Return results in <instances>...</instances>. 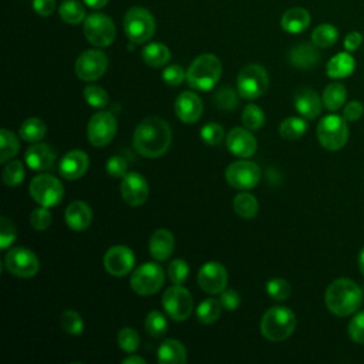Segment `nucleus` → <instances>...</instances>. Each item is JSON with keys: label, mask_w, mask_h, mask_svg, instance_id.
<instances>
[{"label": "nucleus", "mask_w": 364, "mask_h": 364, "mask_svg": "<svg viewBox=\"0 0 364 364\" xmlns=\"http://www.w3.org/2000/svg\"><path fill=\"white\" fill-rule=\"evenodd\" d=\"M172 131L166 121L159 117H148L142 119L132 136L134 149L145 158L162 156L171 146Z\"/></svg>", "instance_id": "obj_1"}, {"label": "nucleus", "mask_w": 364, "mask_h": 364, "mask_svg": "<svg viewBox=\"0 0 364 364\" xmlns=\"http://www.w3.org/2000/svg\"><path fill=\"white\" fill-rule=\"evenodd\" d=\"M324 301L333 314L346 317L358 310L363 301V291L355 282L341 277L328 284Z\"/></svg>", "instance_id": "obj_2"}, {"label": "nucleus", "mask_w": 364, "mask_h": 364, "mask_svg": "<svg viewBox=\"0 0 364 364\" xmlns=\"http://www.w3.org/2000/svg\"><path fill=\"white\" fill-rule=\"evenodd\" d=\"M222 74L220 60L209 53L198 55L186 71V82L196 91H209Z\"/></svg>", "instance_id": "obj_3"}, {"label": "nucleus", "mask_w": 364, "mask_h": 364, "mask_svg": "<svg viewBox=\"0 0 364 364\" xmlns=\"http://www.w3.org/2000/svg\"><path fill=\"white\" fill-rule=\"evenodd\" d=\"M296 324V314L289 307L273 306L260 320V333L269 341H283L291 336Z\"/></svg>", "instance_id": "obj_4"}, {"label": "nucleus", "mask_w": 364, "mask_h": 364, "mask_svg": "<svg viewBox=\"0 0 364 364\" xmlns=\"http://www.w3.org/2000/svg\"><path fill=\"white\" fill-rule=\"evenodd\" d=\"M124 31L131 43L144 44L155 33V18L146 9L134 6L124 16Z\"/></svg>", "instance_id": "obj_5"}, {"label": "nucleus", "mask_w": 364, "mask_h": 364, "mask_svg": "<svg viewBox=\"0 0 364 364\" xmlns=\"http://www.w3.org/2000/svg\"><path fill=\"white\" fill-rule=\"evenodd\" d=\"M317 138L321 146L328 151L341 149L348 139L346 118L336 114L323 117L317 125Z\"/></svg>", "instance_id": "obj_6"}, {"label": "nucleus", "mask_w": 364, "mask_h": 364, "mask_svg": "<svg viewBox=\"0 0 364 364\" xmlns=\"http://www.w3.org/2000/svg\"><path fill=\"white\" fill-rule=\"evenodd\" d=\"M237 94L245 100L262 97L269 87V75L264 67L259 64L245 65L237 75Z\"/></svg>", "instance_id": "obj_7"}, {"label": "nucleus", "mask_w": 364, "mask_h": 364, "mask_svg": "<svg viewBox=\"0 0 364 364\" xmlns=\"http://www.w3.org/2000/svg\"><path fill=\"white\" fill-rule=\"evenodd\" d=\"M30 196L41 206L51 208L58 205L64 196L63 183L50 173L36 175L28 186Z\"/></svg>", "instance_id": "obj_8"}, {"label": "nucleus", "mask_w": 364, "mask_h": 364, "mask_svg": "<svg viewBox=\"0 0 364 364\" xmlns=\"http://www.w3.org/2000/svg\"><path fill=\"white\" fill-rule=\"evenodd\" d=\"M84 36L95 47H108L115 40V24L107 14L92 13L84 20Z\"/></svg>", "instance_id": "obj_9"}, {"label": "nucleus", "mask_w": 364, "mask_h": 364, "mask_svg": "<svg viewBox=\"0 0 364 364\" xmlns=\"http://www.w3.org/2000/svg\"><path fill=\"white\" fill-rule=\"evenodd\" d=\"M164 280L165 276L162 267L155 262H148L132 272L129 284L136 294L151 296L162 287Z\"/></svg>", "instance_id": "obj_10"}, {"label": "nucleus", "mask_w": 364, "mask_h": 364, "mask_svg": "<svg viewBox=\"0 0 364 364\" xmlns=\"http://www.w3.org/2000/svg\"><path fill=\"white\" fill-rule=\"evenodd\" d=\"M162 307L166 314L175 321H185L193 310L191 293L181 284L168 287L162 296Z\"/></svg>", "instance_id": "obj_11"}, {"label": "nucleus", "mask_w": 364, "mask_h": 364, "mask_svg": "<svg viewBox=\"0 0 364 364\" xmlns=\"http://www.w3.org/2000/svg\"><path fill=\"white\" fill-rule=\"evenodd\" d=\"M260 168L257 164L247 161L246 158L235 161L225 169L226 182L236 189H252L259 183Z\"/></svg>", "instance_id": "obj_12"}, {"label": "nucleus", "mask_w": 364, "mask_h": 364, "mask_svg": "<svg viewBox=\"0 0 364 364\" xmlns=\"http://www.w3.org/2000/svg\"><path fill=\"white\" fill-rule=\"evenodd\" d=\"M6 269L17 277L28 279L37 274L40 269V262L37 255L27 247H13L4 256Z\"/></svg>", "instance_id": "obj_13"}, {"label": "nucleus", "mask_w": 364, "mask_h": 364, "mask_svg": "<svg viewBox=\"0 0 364 364\" xmlns=\"http://www.w3.org/2000/svg\"><path fill=\"white\" fill-rule=\"evenodd\" d=\"M117 132V119L109 111L95 112L87 127L88 142L97 148L108 145Z\"/></svg>", "instance_id": "obj_14"}, {"label": "nucleus", "mask_w": 364, "mask_h": 364, "mask_svg": "<svg viewBox=\"0 0 364 364\" xmlns=\"http://www.w3.org/2000/svg\"><path fill=\"white\" fill-rule=\"evenodd\" d=\"M108 67V58L101 50H85L75 61V74L82 81H95L102 77Z\"/></svg>", "instance_id": "obj_15"}, {"label": "nucleus", "mask_w": 364, "mask_h": 364, "mask_svg": "<svg viewBox=\"0 0 364 364\" xmlns=\"http://www.w3.org/2000/svg\"><path fill=\"white\" fill-rule=\"evenodd\" d=\"M135 264V255L128 246H111L104 255L105 270L115 277H122L132 272Z\"/></svg>", "instance_id": "obj_16"}, {"label": "nucleus", "mask_w": 364, "mask_h": 364, "mask_svg": "<svg viewBox=\"0 0 364 364\" xmlns=\"http://www.w3.org/2000/svg\"><path fill=\"white\" fill-rule=\"evenodd\" d=\"M198 284L208 294H218L226 289L228 272L219 262L210 260L198 272Z\"/></svg>", "instance_id": "obj_17"}, {"label": "nucleus", "mask_w": 364, "mask_h": 364, "mask_svg": "<svg viewBox=\"0 0 364 364\" xmlns=\"http://www.w3.org/2000/svg\"><path fill=\"white\" fill-rule=\"evenodd\" d=\"M121 196L129 206H141L149 196L146 179L138 172H128L121 182Z\"/></svg>", "instance_id": "obj_18"}, {"label": "nucleus", "mask_w": 364, "mask_h": 364, "mask_svg": "<svg viewBox=\"0 0 364 364\" xmlns=\"http://www.w3.org/2000/svg\"><path fill=\"white\" fill-rule=\"evenodd\" d=\"M226 146L237 158H250L257 149V141L247 128H232L226 136Z\"/></svg>", "instance_id": "obj_19"}, {"label": "nucleus", "mask_w": 364, "mask_h": 364, "mask_svg": "<svg viewBox=\"0 0 364 364\" xmlns=\"http://www.w3.org/2000/svg\"><path fill=\"white\" fill-rule=\"evenodd\" d=\"M90 166L88 155L84 151H68L58 162V173L67 181H75L81 178Z\"/></svg>", "instance_id": "obj_20"}, {"label": "nucleus", "mask_w": 364, "mask_h": 364, "mask_svg": "<svg viewBox=\"0 0 364 364\" xmlns=\"http://www.w3.org/2000/svg\"><path fill=\"white\" fill-rule=\"evenodd\" d=\"M202 100L192 91H183L175 100V114L185 124L196 122L202 117Z\"/></svg>", "instance_id": "obj_21"}, {"label": "nucleus", "mask_w": 364, "mask_h": 364, "mask_svg": "<svg viewBox=\"0 0 364 364\" xmlns=\"http://www.w3.org/2000/svg\"><path fill=\"white\" fill-rule=\"evenodd\" d=\"M27 166L33 171H48L55 164V152L48 144H34L24 154Z\"/></svg>", "instance_id": "obj_22"}, {"label": "nucleus", "mask_w": 364, "mask_h": 364, "mask_svg": "<svg viewBox=\"0 0 364 364\" xmlns=\"http://www.w3.org/2000/svg\"><path fill=\"white\" fill-rule=\"evenodd\" d=\"M294 107L306 119H314L320 115L323 101L313 88L301 87L294 94Z\"/></svg>", "instance_id": "obj_23"}, {"label": "nucleus", "mask_w": 364, "mask_h": 364, "mask_svg": "<svg viewBox=\"0 0 364 364\" xmlns=\"http://www.w3.org/2000/svg\"><path fill=\"white\" fill-rule=\"evenodd\" d=\"M289 63L299 70H311L320 63L317 46L311 43H299L289 51Z\"/></svg>", "instance_id": "obj_24"}, {"label": "nucleus", "mask_w": 364, "mask_h": 364, "mask_svg": "<svg viewBox=\"0 0 364 364\" xmlns=\"http://www.w3.org/2000/svg\"><path fill=\"white\" fill-rule=\"evenodd\" d=\"M64 220L70 229L75 232H82L92 222V210L85 202L74 200L65 208Z\"/></svg>", "instance_id": "obj_25"}, {"label": "nucleus", "mask_w": 364, "mask_h": 364, "mask_svg": "<svg viewBox=\"0 0 364 364\" xmlns=\"http://www.w3.org/2000/svg\"><path fill=\"white\" fill-rule=\"evenodd\" d=\"M173 246H175L173 235L168 229H156L151 235L149 243H148L151 256L158 262H164L169 259L173 252Z\"/></svg>", "instance_id": "obj_26"}, {"label": "nucleus", "mask_w": 364, "mask_h": 364, "mask_svg": "<svg viewBox=\"0 0 364 364\" xmlns=\"http://www.w3.org/2000/svg\"><path fill=\"white\" fill-rule=\"evenodd\" d=\"M280 26L286 33L299 34L310 26V13L303 7H291L283 13Z\"/></svg>", "instance_id": "obj_27"}, {"label": "nucleus", "mask_w": 364, "mask_h": 364, "mask_svg": "<svg viewBox=\"0 0 364 364\" xmlns=\"http://www.w3.org/2000/svg\"><path fill=\"white\" fill-rule=\"evenodd\" d=\"M156 360L161 364H185L186 363L185 346L175 338H168L162 341L161 346L158 347Z\"/></svg>", "instance_id": "obj_28"}, {"label": "nucleus", "mask_w": 364, "mask_h": 364, "mask_svg": "<svg viewBox=\"0 0 364 364\" xmlns=\"http://www.w3.org/2000/svg\"><path fill=\"white\" fill-rule=\"evenodd\" d=\"M354 68H355L354 57L350 53L343 51V53H338V54L333 55L328 60L327 67H326V73L330 78L340 80V78H346V77L351 75Z\"/></svg>", "instance_id": "obj_29"}, {"label": "nucleus", "mask_w": 364, "mask_h": 364, "mask_svg": "<svg viewBox=\"0 0 364 364\" xmlns=\"http://www.w3.org/2000/svg\"><path fill=\"white\" fill-rule=\"evenodd\" d=\"M169 48L162 43H149L142 50V60L145 64L154 68L164 67L169 61Z\"/></svg>", "instance_id": "obj_30"}, {"label": "nucleus", "mask_w": 364, "mask_h": 364, "mask_svg": "<svg viewBox=\"0 0 364 364\" xmlns=\"http://www.w3.org/2000/svg\"><path fill=\"white\" fill-rule=\"evenodd\" d=\"M46 132H47L46 122L36 117L24 119L18 129L20 138L26 142H33V144L41 141L46 136Z\"/></svg>", "instance_id": "obj_31"}, {"label": "nucleus", "mask_w": 364, "mask_h": 364, "mask_svg": "<svg viewBox=\"0 0 364 364\" xmlns=\"http://www.w3.org/2000/svg\"><path fill=\"white\" fill-rule=\"evenodd\" d=\"M347 98V90L341 82H331L328 84L321 95L323 105L328 111H337L340 109Z\"/></svg>", "instance_id": "obj_32"}, {"label": "nucleus", "mask_w": 364, "mask_h": 364, "mask_svg": "<svg viewBox=\"0 0 364 364\" xmlns=\"http://www.w3.org/2000/svg\"><path fill=\"white\" fill-rule=\"evenodd\" d=\"M235 212L243 219H253L257 215L259 203L257 199L249 192H240L233 199Z\"/></svg>", "instance_id": "obj_33"}, {"label": "nucleus", "mask_w": 364, "mask_h": 364, "mask_svg": "<svg viewBox=\"0 0 364 364\" xmlns=\"http://www.w3.org/2000/svg\"><path fill=\"white\" fill-rule=\"evenodd\" d=\"M58 14L68 24H78L85 20V9L78 0H65L58 7Z\"/></svg>", "instance_id": "obj_34"}, {"label": "nucleus", "mask_w": 364, "mask_h": 364, "mask_svg": "<svg viewBox=\"0 0 364 364\" xmlns=\"http://www.w3.org/2000/svg\"><path fill=\"white\" fill-rule=\"evenodd\" d=\"M222 309L223 307L219 300L209 297V299L200 301L199 306L196 307V311H195L196 318L203 324H212L219 318Z\"/></svg>", "instance_id": "obj_35"}, {"label": "nucleus", "mask_w": 364, "mask_h": 364, "mask_svg": "<svg viewBox=\"0 0 364 364\" xmlns=\"http://www.w3.org/2000/svg\"><path fill=\"white\" fill-rule=\"evenodd\" d=\"M338 31L333 24H320L311 33V41L320 48H328L336 44Z\"/></svg>", "instance_id": "obj_36"}, {"label": "nucleus", "mask_w": 364, "mask_h": 364, "mask_svg": "<svg viewBox=\"0 0 364 364\" xmlns=\"http://www.w3.org/2000/svg\"><path fill=\"white\" fill-rule=\"evenodd\" d=\"M306 131L307 122L304 118L299 117H289L279 127V132L284 139H299L306 134Z\"/></svg>", "instance_id": "obj_37"}, {"label": "nucleus", "mask_w": 364, "mask_h": 364, "mask_svg": "<svg viewBox=\"0 0 364 364\" xmlns=\"http://www.w3.org/2000/svg\"><path fill=\"white\" fill-rule=\"evenodd\" d=\"M0 141H1L0 162L6 164L17 155V152L20 149V142H18V138L9 129H1L0 131Z\"/></svg>", "instance_id": "obj_38"}, {"label": "nucleus", "mask_w": 364, "mask_h": 364, "mask_svg": "<svg viewBox=\"0 0 364 364\" xmlns=\"http://www.w3.org/2000/svg\"><path fill=\"white\" fill-rule=\"evenodd\" d=\"M24 176H26L24 165L18 159L9 161L4 165L3 172H1V179H3L4 185H7V186H18L23 182Z\"/></svg>", "instance_id": "obj_39"}, {"label": "nucleus", "mask_w": 364, "mask_h": 364, "mask_svg": "<svg viewBox=\"0 0 364 364\" xmlns=\"http://www.w3.org/2000/svg\"><path fill=\"white\" fill-rule=\"evenodd\" d=\"M145 330L149 336H152L155 338L162 337L168 331L166 317L158 310L149 311L145 317Z\"/></svg>", "instance_id": "obj_40"}, {"label": "nucleus", "mask_w": 364, "mask_h": 364, "mask_svg": "<svg viewBox=\"0 0 364 364\" xmlns=\"http://www.w3.org/2000/svg\"><path fill=\"white\" fill-rule=\"evenodd\" d=\"M242 124L250 131L260 129L264 124V112L256 104H247L242 111Z\"/></svg>", "instance_id": "obj_41"}, {"label": "nucleus", "mask_w": 364, "mask_h": 364, "mask_svg": "<svg viewBox=\"0 0 364 364\" xmlns=\"http://www.w3.org/2000/svg\"><path fill=\"white\" fill-rule=\"evenodd\" d=\"M213 104L222 111H232L237 105V92L230 87H222L213 94Z\"/></svg>", "instance_id": "obj_42"}, {"label": "nucleus", "mask_w": 364, "mask_h": 364, "mask_svg": "<svg viewBox=\"0 0 364 364\" xmlns=\"http://www.w3.org/2000/svg\"><path fill=\"white\" fill-rule=\"evenodd\" d=\"M60 323H61V328L67 333V334H71V336H80L84 330V323H82V318L81 316L74 311V310H65L63 314H61V318H60Z\"/></svg>", "instance_id": "obj_43"}, {"label": "nucleus", "mask_w": 364, "mask_h": 364, "mask_svg": "<svg viewBox=\"0 0 364 364\" xmlns=\"http://www.w3.org/2000/svg\"><path fill=\"white\" fill-rule=\"evenodd\" d=\"M117 343L122 351L132 354L139 347V336L132 327H122L117 334Z\"/></svg>", "instance_id": "obj_44"}, {"label": "nucleus", "mask_w": 364, "mask_h": 364, "mask_svg": "<svg viewBox=\"0 0 364 364\" xmlns=\"http://www.w3.org/2000/svg\"><path fill=\"white\" fill-rule=\"evenodd\" d=\"M82 94H84L85 102L92 108H104L109 101L107 91L98 85H87Z\"/></svg>", "instance_id": "obj_45"}, {"label": "nucleus", "mask_w": 364, "mask_h": 364, "mask_svg": "<svg viewBox=\"0 0 364 364\" xmlns=\"http://www.w3.org/2000/svg\"><path fill=\"white\" fill-rule=\"evenodd\" d=\"M266 293L269 294V297H272L273 300H286L290 293H291V286L287 280L284 279H272L266 283Z\"/></svg>", "instance_id": "obj_46"}, {"label": "nucleus", "mask_w": 364, "mask_h": 364, "mask_svg": "<svg viewBox=\"0 0 364 364\" xmlns=\"http://www.w3.org/2000/svg\"><path fill=\"white\" fill-rule=\"evenodd\" d=\"M223 136H225V129L218 122H208L200 128V139L210 146L219 145Z\"/></svg>", "instance_id": "obj_47"}, {"label": "nucleus", "mask_w": 364, "mask_h": 364, "mask_svg": "<svg viewBox=\"0 0 364 364\" xmlns=\"http://www.w3.org/2000/svg\"><path fill=\"white\" fill-rule=\"evenodd\" d=\"M189 276V266L183 259H173L168 266V277L173 284H182Z\"/></svg>", "instance_id": "obj_48"}, {"label": "nucleus", "mask_w": 364, "mask_h": 364, "mask_svg": "<svg viewBox=\"0 0 364 364\" xmlns=\"http://www.w3.org/2000/svg\"><path fill=\"white\" fill-rule=\"evenodd\" d=\"M17 229L11 219L7 216L0 218V249L6 250L16 239Z\"/></svg>", "instance_id": "obj_49"}, {"label": "nucleus", "mask_w": 364, "mask_h": 364, "mask_svg": "<svg viewBox=\"0 0 364 364\" xmlns=\"http://www.w3.org/2000/svg\"><path fill=\"white\" fill-rule=\"evenodd\" d=\"M30 223L31 228L36 230H46L51 225V213L48 208L41 205L36 208L30 215Z\"/></svg>", "instance_id": "obj_50"}, {"label": "nucleus", "mask_w": 364, "mask_h": 364, "mask_svg": "<svg viewBox=\"0 0 364 364\" xmlns=\"http://www.w3.org/2000/svg\"><path fill=\"white\" fill-rule=\"evenodd\" d=\"M348 336L354 343L364 344V311H358L348 323Z\"/></svg>", "instance_id": "obj_51"}, {"label": "nucleus", "mask_w": 364, "mask_h": 364, "mask_svg": "<svg viewBox=\"0 0 364 364\" xmlns=\"http://www.w3.org/2000/svg\"><path fill=\"white\" fill-rule=\"evenodd\" d=\"M162 80L165 84H168L171 87H178L182 84L183 80H186V73L183 71L182 67L172 64V65H168L162 71Z\"/></svg>", "instance_id": "obj_52"}, {"label": "nucleus", "mask_w": 364, "mask_h": 364, "mask_svg": "<svg viewBox=\"0 0 364 364\" xmlns=\"http://www.w3.org/2000/svg\"><path fill=\"white\" fill-rule=\"evenodd\" d=\"M127 168H128L127 161L119 155H114V156L108 158V161L105 164V169H107L108 175L112 178H124L128 173Z\"/></svg>", "instance_id": "obj_53"}, {"label": "nucleus", "mask_w": 364, "mask_h": 364, "mask_svg": "<svg viewBox=\"0 0 364 364\" xmlns=\"http://www.w3.org/2000/svg\"><path fill=\"white\" fill-rule=\"evenodd\" d=\"M219 301L222 304V307L225 310H229V311H233L239 307L240 304V296L236 290L233 289H225L220 291V297H219Z\"/></svg>", "instance_id": "obj_54"}, {"label": "nucleus", "mask_w": 364, "mask_h": 364, "mask_svg": "<svg viewBox=\"0 0 364 364\" xmlns=\"http://www.w3.org/2000/svg\"><path fill=\"white\" fill-rule=\"evenodd\" d=\"M364 114V107L360 101H350L343 111V117L346 121H357L363 117Z\"/></svg>", "instance_id": "obj_55"}, {"label": "nucleus", "mask_w": 364, "mask_h": 364, "mask_svg": "<svg viewBox=\"0 0 364 364\" xmlns=\"http://www.w3.org/2000/svg\"><path fill=\"white\" fill-rule=\"evenodd\" d=\"M33 10L41 17H48L55 10V1L54 0H33Z\"/></svg>", "instance_id": "obj_56"}, {"label": "nucleus", "mask_w": 364, "mask_h": 364, "mask_svg": "<svg viewBox=\"0 0 364 364\" xmlns=\"http://www.w3.org/2000/svg\"><path fill=\"white\" fill-rule=\"evenodd\" d=\"M363 43V36L358 31H350L344 38V48L347 51H355Z\"/></svg>", "instance_id": "obj_57"}, {"label": "nucleus", "mask_w": 364, "mask_h": 364, "mask_svg": "<svg viewBox=\"0 0 364 364\" xmlns=\"http://www.w3.org/2000/svg\"><path fill=\"white\" fill-rule=\"evenodd\" d=\"M109 0H84V3L91 9H102L108 4Z\"/></svg>", "instance_id": "obj_58"}, {"label": "nucleus", "mask_w": 364, "mask_h": 364, "mask_svg": "<svg viewBox=\"0 0 364 364\" xmlns=\"http://www.w3.org/2000/svg\"><path fill=\"white\" fill-rule=\"evenodd\" d=\"M122 363L124 364H145V360L142 358V357H139V355H129V357H125L124 360H122Z\"/></svg>", "instance_id": "obj_59"}, {"label": "nucleus", "mask_w": 364, "mask_h": 364, "mask_svg": "<svg viewBox=\"0 0 364 364\" xmlns=\"http://www.w3.org/2000/svg\"><path fill=\"white\" fill-rule=\"evenodd\" d=\"M358 267H360L361 274L364 276V247L361 249V252H360V255H358Z\"/></svg>", "instance_id": "obj_60"}]
</instances>
